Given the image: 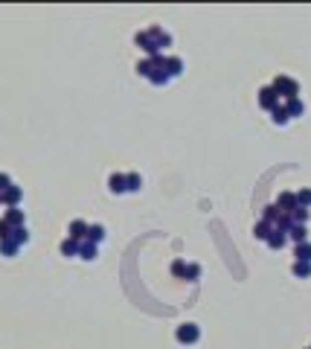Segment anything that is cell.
I'll use <instances>...</instances> for the list:
<instances>
[{
	"label": "cell",
	"instance_id": "6da1fadb",
	"mask_svg": "<svg viewBox=\"0 0 311 349\" xmlns=\"http://www.w3.org/2000/svg\"><path fill=\"white\" fill-rule=\"evenodd\" d=\"M20 198H23V192H20V186H15V183L3 192V204H6V207H17Z\"/></svg>",
	"mask_w": 311,
	"mask_h": 349
},
{
	"label": "cell",
	"instance_id": "7a4b0ae2",
	"mask_svg": "<svg viewBox=\"0 0 311 349\" xmlns=\"http://www.w3.org/2000/svg\"><path fill=\"white\" fill-rule=\"evenodd\" d=\"M70 239L85 242V239H87V224H85V221H73V224H70Z\"/></svg>",
	"mask_w": 311,
	"mask_h": 349
},
{
	"label": "cell",
	"instance_id": "3957f363",
	"mask_svg": "<svg viewBox=\"0 0 311 349\" xmlns=\"http://www.w3.org/2000/svg\"><path fill=\"white\" fill-rule=\"evenodd\" d=\"M6 224H9V227H23V213H20L17 207H9V210H6Z\"/></svg>",
	"mask_w": 311,
	"mask_h": 349
},
{
	"label": "cell",
	"instance_id": "277c9868",
	"mask_svg": "<svg viewBox=\"0 0 311 349\" xmlns=\"http://www.w3.org/2000/svg\"><path fill=\"white\" fill-rule=\"evenodd\" d=\"M79 256H82V259H96V245H93V242H79Z\"/></svg>",
	"mask_w": 311,
	"mask_h": 349
},
{
	"label": "cell",
	"instance_id": "5b68a950",
	"mask_svg": "<svg viewBox=\"0 0 311 349\" xmlns=\"http://www.w3.org/2000/svg\"><path fill=\"white\" fill-rule=\"evenodd\" d=\"M105 239V227L102 224H90V227H87V242H93V245H96V242H102Z\"/></svg>",
	"mask_w": 311,
	"mask_h": 349
},
{
	"label": "cell",
	"instance_id": "8992f818",
	"mask_svg": "<svg viewBox=\"0 0 311 349\" xmlns=\"http://www.w3.org/2000/svg\"><path fill=\"white\" fill-rule=\"evenodd\" d=\"M17 250H20V245H15L12 239H3V242H0V253H3V256H15Z\"/></svg>",
	"mask_w": 311,
	"mask_h": 349
},
{
	"label": "cell",
	"instance_id": "52a82bcc",
	"mask_svg": "<svg viewBox=\"0 0 311 349\" xmlns=\"http://www.w3.org/2000/svg\"><path fill=\"white\" fill-rule=\"evenodd\" d=\"M9 239H12L15 245H23V242L29 239V233H26V227H12V233H9Z\"/></svg>",
	"mask_w": 311,
	"mask_h": 349
},
{
	"label": "cell",
	"instance_id": "ba28073f",
	"mask_svg": "<svg viewBox=\"0 0 311 349\" xmlns=\"http://www.w3.org/2000/svg\"><path fill=\"white\" fill-rule=\"evenodd\" d=\"M61 253H64V256H76V253H79V242H76V239H67V242L61 245Z\"/></svg>",
	"mask_w": 311,
	"mask_h": 349
},
{
	"label": "cell",
	"instance_id": "9c48e42d",
	"mask_svg": "<svg viewBox=\"0 0 311 349\" xmlns=\"http://www.w3.org/2000/svg\"><path fill=\"white\" fill-rule=\"evenodd\" d=\"M111 192H125V178L122 175H111Z\"/></svg>",
	"mask_w": 311,
	"mask_h": 349
},
{
	"label": "cell",
	"instance_id": "30bf717a",
	"mask_svg": "<svg viewBox=\"0 0 311 349\" xmlns=\"http://www.w3.org/2000/svg\"><path fill=\"white\" fill-rule=\"evenodd\" d=\"M125 189H131V192L140 189V175H128V178H125Z\"/></svg>",
	"mask_w": 311,
	"mask_h": 349
},
{
	"label": "cell",
	"instance_id": "8fae6325",
	"mask_svg": "<svg viewBox=\"0 0 311 349\" xmlns=\"http://www.w3.org/2000/svg\"><path fill=\"white\" fill-rule=\"evenodd\" d=\"M198 338V329L192 326V329H180V341H195Z\"/></svg>",
	"mask_w": 311,
	"mask_h": 349
},
{
	"label": "cell",
	"instance_id": "7c38bea8",
	"mask_svg": "<svg viewBox=\"0 0 311 349\" xmlns=\"http://www.w3.org/2000/svg\"><path fill=\"white\" fill-rule=\"evenodd\" d=\"M9 233H12V227L6 224V218H0V242H3V239H9Z\"/></svg>",
	"mask_w": 311,
	"mask_h": 349
},
{
	"label": "cell",
	"instance_id": "4fadbf2b",
	"mask_svg": "<svg viewBox=\"0 0 311 349\" xmlns=\"http://www.w3.org/2000/svg\"><path fill=\"white\" fill-rule=\"evenodd\" d=\"M12 186V181H9V175H0V192H6Z\"/></svg>",
	"mask_w": 311,
	"mask_h": 349
},
{
	"label": "cell",
	"instance_id": "5bb4252c",
	"mask_svg": "<svg viewBox=\"0 0 311 349\" xmlns=\"http://www.w3.org/2000/svg\"><path fill=\"white\" fill-rule=\"evenodd\" d=\"M300 259H311V248H300Z\"/></svg>",
	"mask_w": 311,
	"mask_h": 349
},
{
	"label": "cell",
	"instance_id": "9a60e30c",
	"mask_svg": "<svg viewBox=\"0 0 311 349\" xmlns=\"http://www.w3.org/2000/svg\"><path fill=\"white\" fill-rule=\"evenodd\" d=\"M0 204H3V192H0Z\"/></svg>",
	"mask_w": 311,
	"mask_h": 349
}]
</instances>
